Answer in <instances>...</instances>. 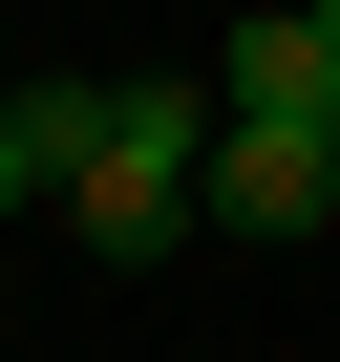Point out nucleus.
<instances>
[{"instance_id": "1", "label": "nucleus", "mask_w": 340, "mask_h": 362, "mask_svg": "<svg viewBox=\"0 0 340 362\" xmlns=\"http://www.w3.org/2000/svg\"><path fill=\"white\" fill-rule=\"evenodd\" d=\"M192 170H213V86L192 64H107V128H85V170H64V235L85 256H170V235H192Z\"/></svg>"}, {"instance_id": "2", "label": "nucleus", "mask_w": 340, "mask_h": 362, "mask_svg": "<svg viewBox=\"0 0 340 362\" xmlns=\"http://www.w3.org/2000/svg\"><path fill=\"white\" fill-rule=\"evenodd\" d=\"M192 86H213V128H340V22H319V0H277V22H234Z\"/></svg>"}, {"instance_id": "3", "label": "nucleus", "mask_w": 340, "mask_h": 362, "mask_svg": "<svg viewBox=\"0 0 340 362\" xmlns=\"http://www.w3.org/2000/svg\"><path fill=\"white\" fill-rule=\"evenodd\" d=\"M319 214H340V149H319V128H213L192 235H319Z\"/></svg>"}, {"instance_id": "4", "label": "nucleus", "mask_w": 340, "mask_h": 362, "mask_svg": "<svg viewBox=\"0 0 340 362\" xmlns=\"http://www.w3.org/2000/svg\"><path fill=\"white\" fill-rule=\"evenodd\" d=\"M22 214H43V170H22V128H0V235H22Z\"/></svg>"}, {"instance_id": "5", "label": "nucleus", "mask_w": 340, "mask_h": 362, "mask_svg": "<svg viewBox=\"0 0 340 362\" xmlns=\"http://www.w3.org/2000/svg\"><path fill=\"white\" fill-rule=\"evenodd\" d=\"M319 149H340V128H319Z\"/></svg>"}]
</instances>
